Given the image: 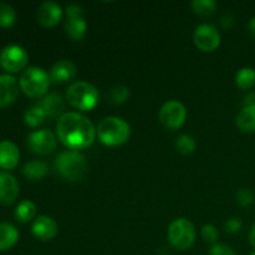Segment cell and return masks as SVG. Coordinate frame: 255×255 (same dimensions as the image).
<instances>
[{
	"instance_id": "cb8c5ba5",
	"label": "cell",
	"mask_w": 255,
	"mask_h": 255,
	"mask_svg": "<svg viewBox=\"0 0 255 255\" xmlns=\"http://www.w3.org/2000/svg\"><path fill=\"white\" fill-rule=\"evenodd\" d=\"M192 9L202 17L211 16L216 12L217 2L214 0H194L192 1Z\"/></svg>"
},
{
	"instance_id": "f546056e",
	"label": "cell",
	"mask_w": 255,
	"mask_h": 255,
	"mask_svg": "<svg viewBox=\"0 0 255 255\" xmlns=\"http://www.w3.org/2000/svg\"><path fill=\"white\" fill-rule=\"evenodd\" d=\"M218 237L219 233L213 224H206V226L202 228V238H203L204 242H207V243H216Z\"/></svg>"
},
{
	"instance_id": "d6986e66",
	"label": "cell",
	"mask_w": 255,
	"mask_h": 255,
	"mask_svg": "<svg viewBox=\"0 0 255 255\" xmlns=\"http://www.w3.org/2000/svg\"><path fill=\"white\" fill-rule=\"evenodd\" d=\"M237 126L246 133L255 132V106L243 107L236 119Z\"/></svg>"
},
{
	"instance_id": "52a82bcc",
	"label": "cell",
	"mask_w": 255,
	"mask_h": 255,
	"mask_svg": "<svg viewBox=\"0 0 255 255\" xmlns=\"http://www.w3.org/2000/svg\"><path fill=\"white\" fill-rule=\"evenodd\" d=\"M27 52L19 45H7L0 51V65L9 72H19L27 64Z\"/></svg>"
},
{
	"instance_id": "7c38bea8",
	"label": "cell",
	"mask_w": 255,
	"mask_h": 255,
	"mask_svg": "<svg viewBox=\"0 0 255 255\" xmlns=\"http://www.w3.org/2000/svg\"><path fill=\"white\" fill-rule=\"evenodd\" d=\"M19 196V184L16 178L7 172H0V203L10 206Z\"/></svg>"
},
{
	"instance_id": "83f0119b",
	"label": "cell",
	"mask_w": 255,
	"mask_h": 255,
	"mask_svg": "<svg viewBox=\"0 0 255 255\" xmlns=\"http://www.w3.org/2000/svg\"><path fill=\"white\" fill-rule=\"evenodd\" d=\"M129 97V90L126 86L122 85H116V86L111 87L109 92V99L112 104L120 105L124 104L127 99Z\"/></svg>"
},
{
	"instance_id": "6da1fadb",
	"label": "cell",
	"mask_w": 255,
	"mask_h": 255,
	"mask_svg": "<svg viewBox=\"0 0 255 255\" xmlns=\"http://www.w3.org/2000/svg\"><path fill=\"white\" fill-rule=\"evenodd\" d=\"M59 139L70 149H82L91 146L96 137V128L86 116L77 112L64 114L57 121Z\"/></svg>"
},
{
	"instance_id": "8fae6325",
	"label": "cell",
	"mask_w": 255,
	"mask_h": 255,
	"mask_svg": "<svg viewBox=\"0 0 255 255\" xmlns=\"http://www.w3.org/2000/svg\"><path fill=\"white\" fill-rule=\"evenodd\" d=\"M37 21L44 27H54L62 17V7L55 1H44L37 9Z\"/></svg>"
},
{
	"instance_id": "7a4b0ae2",
	"label": "cell",
	"mask_w": 255,
	"mask_h": 255,
	"mask_svg": "<svg viewBox=\"0 0 255 255\" xmlns=\"http://www.w3.org/2000/svg\"><path fill=\"white\" fill-rule=\"evenodd\" d=\"M96 133L101 143L106 146H121L128 141L131 136V127L125 120L116 116H109L101 120Z\"/></svg>"
},
{
	"instance_id": "4dcf8cb0",
	"label": "cell",
	"mask_w": 255,
	"mask_h": 255,
	"mask_svg": "<svg viewBox=\"0 0 255 255\" xmlns=\"http://www.w3.org/2000/svg\"><path fill=\"white\" fill-rule=\"evenodd\" d=\"M209 255H237L233 248L226 244H213L209 249Z\"/></svg>"
},
{
	"instance_id": "30bf717a",
	"label": "cell",
	"mask_w": 255,
	"mask_h": 255,
	"mask_svg": "<svg viewBox=\"0 0 255 255\" xmlns=\"http://www.w3.org/2000/svg\"><path fill=\"white\" fill-rule=\"evenodd\" d=\"M56 137L49 129L34 131L27 136V146L31 152L41 156L52 153L56 149Z\"/></svg>"
},
{
	"instance_id": "d6a6232c",
	"label": "cell",
	"mask_w": 255,
	"mask_h": 255,
	"mask_svg": "<svg viewBox=\"0 0 255 255\" xmlns=\"http://www.w3.org/2000/svg\"><path fill=\"white\" fill-rule=\"evenodd\" d=\"M242 221L238 218H231L228 219V221L226 222V224H224V229H226L228 233H232V234H236L238 233L239 231L242 229Z\"/></svg>"
},
{
	"instance_id": "603a6c76",
	"label": "cell",
	"mask_w": 255,
	"mask_h": 255,
	"mask_svg": "<svg viewBox=\"0 0 255 255\" xmlns=\"http://www.w3.org/2000/svg\"><path fill=\"white\" fill-rule=\"evenodd\" d=\"M236 82L242 90H248L255 85V70L252 67H243L237 72Z\"/></svg>"
},
{
	"instance_id": "9c48e42d",
	"label": "cell",
	"mask_w": 255,
	"mask_h": 255,
	"mask_svg": "<svg viewBox=\"0 0 255 255\" xmlns=\"http://www.w3.org/2000/svg\"><path fill=\"white\" fill-rule=\"evenodd\" d=\"M193 40L196 46L204 52L214 51L221 44V34L214 25L202 24L196 27Z\"/></svg>"
},
{
	"instance_id": "8d00e7d4",
	"label": "cell",
	"mask_w": 255,
	"mask_h": 255,
	"mask_svg": "<svg viewBox=\"0 0 255 255\" xmlns=\"http://www.w3.org/2000/svg\"><path fill=\"white\" fill-rule=\"evenodd\" d=\"M249 242H251V246L255 249V226L252 228L251 234H249Z\"/></svg>"
},
{
	"instance_id": "3957f363",
	"label": "cell",
	"mask_w": 255,
	"mask_h": 255,
	"mask_svg": "<svg viewBox=\"0 0 255 255\" xmlns=\"http://www.w3.org/2000/svg\"><path fill=\"white\" fill-rule=\"evenodd\" d=\"M55 168L60 177L69 182H79L87 172V162L81 153L76 151L62 152L55 161Z\"/></svg>"
},
{
	"instance_id": "e0dca14e",
	"label": "cell",
	"mask_w": 255,
	"mask_h": 255,
	"mask_svg": "<svg viewBox=\"0 0 255 255\" xmlns=\"http://www.w3.org/2000/svg\"><path fill=\"white\" fill-rule=\"evenodd\" d=\"M40 107L44 110L46 117L50 119H56L61 117L62 112L65 110V101L59 94H49L40 101Z\"/></svg>"
},
{
	"instance_id": "ac0fdd59",
	"label": "cell",
	"mask_w": 255,
	"mask_h": 255,
	"mask_svg": "<svg viewBox=\"0 0 255 255\" xmlns=\"http://www.w3.org/2000/svg\"><path fill=\"white\" fill-rule=\"evenodd\" d=\"M19 239V232L12 224L0 223V252L9 251Z\"/></svg>"
},
{
	"instance_id": "d590c367",
	"label": "cell",
	"mask_w": 255,
	"mask_h": 255,
	"mask_svg": "<svg viewBox=\"0 0 255 255\" xmlns=\"http://www.w3.org/2000/svg\"><path fill=\"white\" fill-rule=\"evenodd\" d=\"M248 30H249V32H251V34L255 37V17H253V19H251V21H249Z\"/></svg>"
},
{
	"instance_id": "277c9868",
	"label": "cell",
	"mask_w": 255,
	"mask_h": 255,
	"mask_svg": "<svg viewBox=\"0 0 255 255\" xmlns=\"http://www.w3.org/2000/svg\"><path fill=\"white\" fill-rule=\"evenodd\" d=\"M66 100L75 109L90 111L99 104L100 94L94 85L79 81L70 85L66 91Z\"/></svg>"
},
{
	"instance_id": "484cf974",
	"label": "cell",
	"mask_w": 255,
	"mask_h": 255,
	"mask_svg": "<svg viewBox=\"0 0 255 255\" xmlns=\"http://www.w3.org/2000/svg\"><path fill=\"white\" fill-rule=\"evenodd\" d=\"M16 21V11L14 7L5 2H0V26L9 27Z\"/></svg>"
},
{
	"instance_id": "e575fe53",
	"label": "cell",
	"mask_w": 255,
	"mask_h": 255,
	"mask_svg": "<svg viewBox=\"0 0 255 255\" xmlns=\"http://www.w3.org/2000/svg\"><path fill=\"white\" fill-rule=\"evenodd\" d=\"M246 106H255V92L247 95L244 99V107Z\"/></svg>"
},
{
	"instance_id": "5b68a950",
	"label": "cell",
	"mask_w": 255,
	"mask_h": 255,
	"mask_svg": "<svg viewBox=\"0 0 255 255\" xmlns=\"http://www.w3.org/2000/svg\"><path fill=\"white\" fill-rule=\"evenodd\" d=\"M19 85L26 96L39 99L44 96L49 89L50 76L40 67H29L21 74Z\"/></svg>"
},
{
	"instance_id": "4316f807",
	"label": "cell",
	"mask_w": 255,
	"mask_h": 255,
	"mask_svg": "<svg viewBox=\"0 0 255 255\" xmlns=\"http://www.w3.org/2000/svg\"><path fill=\"white\" fill-rule=\"evenodd\" d=\"M176 148L182 154H191L196 149V141L189 134H181L176 139Z\"/></svg>"
},
{
	"instance_id": "ba28073f",
	"label": "cell",
	"mask_w": 255,
	"mask_h": 255,
	"mask_svg": "<svg viewBox=\"0 0 255 255\" xmlns=\"http://www.w3.org/2000/svg\"><path fill=\"white\" fill-rule=\"evenodd\" d=\"M187 117L186 107L182 102L172 100L166 102L159 110V120L168 129H177L184 124Z\"/></svg>"
},
{
	"instance_id": "836d02e7",
	"label": "cell",
	"mask_w": 255,
	"mask_h": 255,
	"mask_svg": "<svg viewBox=\"0 0 255 255\" xmlns=\"http://www.w3.org/2000/svg\"><path fill=\"white\" fill-rule=\"evenodd\" d=\"M234 16L232 14H224L221 17V25L224 29H232L234 26Z\"/></svg>"
},
{
	"instance_id": "d4e9b609",
	"label": "cell",
	"mask_w": 255,
	"mask_h": 255,
	"mask_svg": "<svg viewBox=\"0 0 255 255\" xmlns=\"http://www.w3.org/2000/svg\"><path fill=\"white\" fill-rule=\"evenodd\" d=\"M45 119H46V115H45L44 110L40 106L30 107V109L26 110L24 114L25 122H26V125H29L30 127L40 126V125L44 124Z\"/></svg>"
},
{
	"instance_id": "ffe728a7",
	"label": "cell",
	"mask_w": 255,
	"mask_h": 255,
	"mask_svg": "<svg viewBox=\"0 0 255 255\" xmlns=\"http://www.w3.org/2000/svg\"><path fill=\"white\" fill-rule=\"evenodd\" d=\"M65 30H66L67 36L74 41H80L84 39L87 31V24L84 17L79 19H67L65 24Z\"/></svg>"
},
{
	"instance_id": "f1b7e54d",
	"label": "cell",
	"mask_w": 255,
	"mask_h": 255,
	"mask_svg": "<svg viewBox=\"0 0 255 255\" xmlns=\"http://www.w3.org/2000/svg\"><path fill=\"white\" fill-rule=\"evenodd\" d=\"M254 201V194L251 189L248 188H242L239 189L238 193H237V202H238L239 206L247 207L251 206Z\"/></svg>"
},
{
	"instance_id": "44dd1931",
	"label": "cell",
	"mask_w": 255,
	"mask_h": 255,
	"mask_svg": "<svg viewBox=\"0 0 255 255\" xmlns=\"http://www.w3.org/2000/svg\"><path fill=\"white\" fill-rule=\"evenodd\" d=\"M49 172L46 163L41 161H30L22 167V173L30 181H40Z\"/></svg>"
},
{
	"instance_id": "5bb4252c",
	"label": "cell",
	"mask_w": 255,
	"mask_h": 255,
	"mask_svg": "<svg viewBox=\"0 0 255 255\" xmlns=\"http://www.w3.org/2000/svg\"><path fill=\"white\" fill-rule=\"evenodd\" d=\"M19 94L17 81L10 75H0V107H6L16 100Z\"/></svg>"
},
{
	"instance_id": "8992f818",
	"label": "cell",
	"mask_w": 255,
	"mask_h": 255,
	"mask_svg": "<svg viewBox=\"0 0 255 255\" xmlns=\"http://www.w3.org/2000/svg\"><path fill=\"white\" fill-rule=\"evenodd\" d=\"M168 241L178 251H187L196 241V229L188 219L179 218L172 222L168 228Z\"/></svg>"
},
{
	"instance_id": "74e56055",
	"label": "cell",
	"mask_w": 255,
	"mask_h": 255,
	"mask_svg": "<svg viewBox=\"0 0 255 255\" xmlns=\"http://www.w3.org/2000/svg\"><path fill=\"white\" fill-rule=\"evenodd\" d=\"M251 255H255V251L253 252V253H251Z\"/></svg>"
},
{
	"instance_id": "1f68e13d",
	"label": "cell",
	"mask_w": 255,
	"mask_h": 255,
	"mask_svg": "<svg viewBox=\"0 0 255 255\" xmlns=\"http://www.w3.org/2000/svg\"><path fill=\"white\" fill-rule=\"evenodd\" d=\"M66 17L67 19H79L84 17V9L81 5L71 4L66 7Z\"/></svg>"
},
{
	"instance_id": "2e32d148",
	"label": "cell",
	"mask_w": 255,
	"mask_h": 255,
	"mask_svg": "<svg viewBox=\"0 0 255 255\" xmlns=\"http://www.w3.org/2000/svg\"><path fill=\"white\" fill-rule=\"evenodd\" d=\"M20 153L16 144L11 141H1L0 142V168L9 169L15 168L19 163Z\"/></svg>"
},
{
	"instance_id": "9a60e30c",
	"label": "cell",
	"mask_w": 255,
	"mask_h": 255,
	"mask_svg": "<svg viewBox=\"0 0 255 255\" xmlns=\"http://www.w3.org/2000/svg\"><path fill=\"white\" fill-rule=\"evenodd\" d=\"M76 76V66L69 60H60L50 70V80L56 84L71 81Z\"/></svg>"
},
{
	"instance_id": "4fadbf2b",
	"label": "cell",
	"mask_w": 255,
	"mask_h": 255,
	"mask_svg": "<svg viewBox=\"0 0 255 255\" xmlns=\"http://www.w3.org/2000/svg\"><path fill=\"white\" fill-rule=\"evenodd\" d=\"M31 233L40 241H51L57 234L56 222L47 216L37 217L31 226Z\"/></svg>"
},
{
	"instance_id": "7402d4cb",
	"label": "cell",
	"mask_w": 255,
	"mask_h": 255,
	"mask_svg": "<svg viewBox=\"0 0 255 255\" xmlns=\"http://www.w3.org/2000/svg\"><path fill=\"white\" fill-rule=\"evenodd\" d=\"M35 214H36V206L27 199L20 202L15 208V218L20 223H27L34 218Z\"/></svg>"
}]
</instances>
